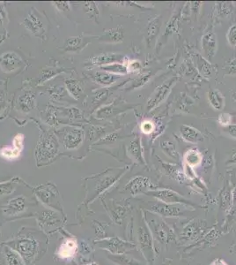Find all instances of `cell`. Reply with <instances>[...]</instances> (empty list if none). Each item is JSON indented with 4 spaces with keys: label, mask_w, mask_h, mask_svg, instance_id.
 <instances>
[{
    "label": "cell",
    "mask_w": 236,
    "mask_h": 265,
    "mask_svg": "<svg viewBox=\"0 0 236 265\" xmlns=\"http://www.w3.org/2000/svg\"><path fill=\"white\" fill-rule=\"evenodd\" d=\"M226 165H236V153L232 155L231 157L226 162Z\"/></svg>",
    "instance_id": "obj_54"
},
{
    "label": "cell",
    "mask_w": 236,
    "mask_h": 265,
    "mask_svg": "<svg viewBox=\"0 0 236 265\" xmlns=\"http://www.w3.org/2000/svg\"><path fill=\"white\" fill-rule=\"evenodd\" d=\"M177 78L172 77L155 88L146 104V110L151 111L158 107L167 97L172 89L173 86L177 83Z\"/></svg>",
    "instance_id": "obj_6"
},
{
    "label": "cell",
    "mask_w": 236,
    "mask_h": 265,
    "mask_svg": "<svg viewBox=\"0 0 236 265\" xmlns=\"http://www.w3.org/2000/svg\"><path fill=\"white\" fill-rule=\"evenodd\" d=\"M127 152L130 156L133 158V160L136 161L138 164L145 165L140 138H134L132 142H130V144L128 145Z\"/></svg>",
    "instance_id": "obj_20"
},
{
    "label": "cell",
    "mask_w": 236,
    "mask_h": 265,
    "mask_svg": "<svg viewBox=\"0 0 236 265\" xmlns=\"http://www.w3.org/2000/svg\"><path fill=\"white\" fill-rule=\"evenodd\" d=\"M20 152L14 147H3L0 149V156L6 160H14L18 158Z\"/></svg>",
    "instance_id": "obj_34"
},
{
    "label": "cell",
    "mask_w": 236,
    "mask_h": 265,
    "mask_svg": "<svg viewBox=\"0 0 236 265\" xmlns=\"http://www.w3.org/2000/svg\"><path fill=\"white\" fill-rule=\"evenodd\" d=\"M145 221L150 229L153 237L158 243L167 245L174 240V233L165 221L159 216L154 214L146 210L145 213Z\"/></svg>",
    "instance_id": "obj_1"
},
{
    "label": "cell",
    "mask_w": 236,
    "mask_h": 265,
    "mask_svg": "<svg viewBox=\"0 0 236 265\" xmlns=\"http://www.w3.org/2000/svg\"><path fill=\"white\" fill-rule=\"evenodd\" d=\"M150 77L151 73H148L146 75H143L140 78L135 80L134 83H132V86L128 88L129 89H133V88H138L142 87V86L145 85V83H148V81L150 80Z\"/></svg>",
    "instance_id": "obj_39"
},
{
    "label": "cell",
    "mask_w": 236,
    "mask_h": 265,
    "mask_svg": "<svg viewBox=\"0 0 236 265\" xmlns=\"http://www.w3.org/2000/svg\"><path fill=\"white\" fill-rule=\"evenodd\" d=\"M189 209L192 210L191 208H188L185 206L179 205V204H168V203L158 201L148 206L146 210L159 217L180 218V217H186V212Z\"/></svg>",
    "instance_id": "obj_5"
},
{
    "label": "cell",
    "mask_w": 236,
    "mask_h": 265,
    "mask_svg": "<svg viewBox=\"0 0 236 265\" xmlns=\"http://www.w3.org/2000/svg\"><path fill=\"white\" fill-rule=\"evenodd\" d=\"M5 106V92L0 90V111L3 110Z\"/></svg>",
    "instance_id": "obj_52"
},
{
    "label": "cell",
    "mask_w": 236,
    "mask_h": 265,
    "mask_svg": "<svg viewBox=\"0 0 236 265\" xmlns=\"http://www.w3.org/2000/svg\"><path fill=\"white\" fill-rule=\"evenodd\" d=\"M125 172V170H123L121 173H108L105 172L104 174H99L98 176H96V194H101L105 192L107 189L111 188L118 178H120L123 173Z\"/></svg>",
    "instance_id": "obj_11"
},
{
    "label": "cell",
    "mask_w": 236,
    "mask_h": 265,
    "mask_svg": "<svg viewBox=\"0 0 236 265\" xmlns=\"http://www.w3.org/2000/svg\"><path fill=\"white\" fill-rule=\"evenodd\" d=\"M5 260L8 265H25L24 259L18 252L14 251L10 247H5Z\"/></svg>",
    "instance_id": "obj_32"
},
{
    "label": "cell",
    "mask_w": 236,
    "mask_h": 265,
    "mask_svg": "<svg viewBox=\"0 0 236 265\" xmlns=\"http://www.w3.org/2000/svg\"><path fill=\"white\" fill-rule=\"evenodd\" d=\"M230 191L229 190H223V192L221 193V202L224 203V205H226L227 203H229V201L231 200V197H230Z\"/></svg>",
    "instance_id": "obj_49"
},
{
    "label": "cell",
    "mask_w": 236,
    "mask_h": 265,
    "mask_svg": "<svg viewBox=\"0 0 236 265\" xmlns=\"http://www.w3.org/2000/svg\"><path fill=\"white\" fill-rule=\"evenodd\" d=\"M14 248L15 251L18 252L20 256H21L24 260L31 262L37 256L39 244L33 238H19L14 243Z\"/></svg>",
    "instance_id": "obj_7"
},
{
    "label": "cell",
    "mask_w": 236,
    "mask_h": 265,
    "mask_svg": "<svg viewBox=\"0 0 236 265\" xmlns=\"http://www.w3.org/2000/svg\"><path fill=\"white\" fill-rule=\"evenodd\" d=\"M118 138H119V134L118 132H112V133H109L108 135H106L105 137L101 138L99 143L100 144H110V143L116 142Z\"/></svg>",
    "instance_id": "obj_42"
},
{
    "label": "cell",
    "mask_w": 236,
    "mask_h": 265,
    "mask_svg": "<svg viewBox=\"0 0 236 265\" xmlns=\"http://www.w3.org/2000/svg\"><path fill=\"white\" fill-rule=\"evenodd\" d=\"M85 7H86V13L89 14L90 18H98L99 10H98V6L95 2H87L85 4Z\"/></svg>",
    "instance_id": "obj_38"
},
{
    "label": "cell",
    "mask_w": 236,
    "mask_h": 265,
    "mask_svg": "<svg viewBox=\"0 0 236 265\" xmlns=\"http://www.w3.org/2000/svg\"><path fill=\"white\" fill-rule=\"evenodd\" d=\"M79 247H78L77 240L70 238L64 240L62 244L60 245L58 255L62 259H71L76 255Z\"/></svg>",
    "instance_id": "obj_18"
},
{
    "label": "cell",
    "mask_w": 236,
    "mask_h": 265,
    "mask_svg": "<svg viewBox=\"0 0 236 265\" xmlns=\"http://www.w3.org/2000/svg\"><path fill=\"white\" fill-rule=\"evenodd\" d=\"M23 142H24V134L23 133H18L13 141V145L14 148H16L19 151H22Z\"/></svg>",
    "instance_id": "obj_45"
},
{
    "label": "cell",
    "mask_w": 236,
    "mask_h": 265,
    "mask_svg": "<svg viewBox=\"0 0 236 265\" xmlns=\"http://www.w3.org/2000/svg\"><path fill=\"white\" fill-rule=\"evenodd\" d=\"M125 57L122 54L118 53H103L100 55L94 56L92 58H89L86 64L90 66H108V65L113 64V63H120V62H124Z\"/></svg>",
    "instance_id": "obj_14"
},
{
    "label": "cell",
    "mask_w": 236,
    "mask_h": 265,
    "mask_svg": "<svg viewBox=\"0 0 236 265\" xmlns=\"http://www.w3.org/2000/svg\"><path fill=\"white\" fill-rule=\"evenodd\" d=\"M161 16H157L153 19L150 22L148 23L146 28V38H147V44H150L154 39L158 36L160 28H161Z\"/></svg>",
    "instance_id": "obj_27"
},
{
    "label": "cell",
    "mask_w": 236,
    "mask_h": 265,
    "mask_svg": "<svg viewBox=\"0 0 236 265\" xmlns=\"http://www.w3.org/2000/svg\"><path fill=\"white\" fill-rule=\"evenodd\" d=\"M100 68L102 71L112 73L115 75H118V76L126 75L129 73L127 65L123 64V63H113V64L108 65V66H100Z\"/></svg>",
    "instance_id": "obj_29"
},
{
    "label": "cell",
    "mask_w": 236,
    "mask_h": 265,
    "mask_svg": "<svg viewBox=\"0 0 236 265\" xmlns=\"http://www.w3.org/2000/svg\"><path fill=\"white\" fill-rule=\"evenodd\" d=\"M207 97H208L210 105H212L214 110H221L224 109L226 99H225V96H223L222 93L218 89L210 90L207 94Z\"/></svg>",
    "instance_id": "obj_26"
},
{
    "label": "cell",
    "mask_w": 236,
    "mask_h": 265,
    "mask_svg": "<svg viewBox=\"0 0 236 265\" xmlns=\"http://www.w3.org/2000/svg\"><path fill=\"white\" fill-rule=\"evenodd\" d=\"M128 72H132V73H136V72H139L141 68H142V65H141L139 61L138 60H133L131 61L129 64L127 65Z\"/></svg>",
    "instance_id": "obj_44"
},
{
    "label": "cell",
    "mask_w": 236,
    "mask_h": 265,
    "mask_svg": "<svg viewBox=\"0 0 236 265\" xmlns=\"http://www.w3.org/2000/svg\"><path fill=\"white\" fill-rule=\"evenodd\" d=\"M204 226L205 222L203 220H193L183 228L181 236L187 241L195 240L196 238L198 237Z\"/></svg>",
    "instance_id": "obj_19"
},
{
    "label": "cell",
    "mask_w": 236,
    "mask_h": 265,
    "mask_svg": "<svg viewBox=\"0 0 236 265\" xmlns=\"http://www.w3.org/2000/svg\"><path fill=\"white\" fill-rule=\"evenodd\" d=\"M201 44L204 55L208 59H212L216 55V52L218 50V40L215 33L213 31L205 33L202 37Z\"/></svg>",
    "instance_id": "obj_17"
},
{
    "label": "cell",
    "mask_w": 236,
    "mask_h": 265,
    "mask_svg": "<svg viewBox=\"0 0 236 265\" xmlns=\"http://www.w3.org/2000/svg\"><path fill=\"white\" fill-rule=\"evenodd\" d=\"M20 110L24 113H28L36 107V94L33 92H27L20 96L17 101Z\"/></svg>",
    "instance_id": "obj_23"
},
{
    "label": "cell",
    "mask_w": 236,
    "mask_h": 265,
    "mask_svg": "<svg viewBox=\"0 0 236 265\" xmlns=\"http://www.w3.org/2000/svg\"><path fill=\"white\" fill-rule=\"evenodd\" d=\"M145 195L149 197H154L156 200L161 202H165L168 204H179L183 205L188 208L194 210L196 208L199 207L197 203L190 201L185 197L179 195L178 193L175 192L172 189L169 188H160V189H152L145 193Z\"/></svg>",
    "instance_id": "obj_3"
},
{
    "label": "cell",
    "mask_w": 236,
    "mask_h": 265,
    "mask_svg": "<svg viewBox=\"0 0 236 265\" xmlns=\"http://www.w3.org/2000/svg\"><path fill=\"white\" fill-rule=\"evenodd\" d=\"M227 39L229 45L232 47L236 46V24L231 26L227 33Z\"/></svg>",
    "instance_id": "obj_40"
},
{
    "label": "cell",
    "mask_w": 236,
    "mask_h": 265,
    "mask_svg": "<svg viewBox=\"0 0 236 265\" xmlns=\"http://www.w3.org/2000/svg\"><path fill=\"white\" fill-rule=\"evenodd\" d=\"M106 95H107L106 90H100V91L96 92V94L94 95V103L102 100Z\"/></svg>",
    "instance_id": "obj_51"
},
{
    "label": "cell",
    "mask_w": 236,
    "mask_h": 265,
    "mask_svg": "<svg viewBox=\"0 0 236 265\" xmlns=\"http://www.w3.org/2000/svg\"><path fill=\"white\" fill-rule=\"evenodd\" d=\"M203 162V155L197 148H191L185 152L184 164L191 166V168L199 166Z\"/></svg>",
    "instance_id": "obj_25"
},
{
    "label": "cell",
    "mask_w": 236,
    "mask_h": 265,
    "mask_svg": "<svg viewBox=\"0 0 236 265\" xmlns=\"http://www.w3.org/2000/svg\"><path fill=\"white\" fill-rule=\"evenodd\" d=\"M62 144L65 150L73 151L81 145L85 133L81 128H67L64 129L61 134Z\"/></svg>",
    "instance_id": "obj_8"
},
{
    "label": "cell",
    "mask_w": 236,
    "mask_h": 265,
    "mask_svg": "<svg viewBox=\"0 0 236 265\" xmlns=\"http://www.w3.org/2000/svg\"><path fill=\"white\" fill-rule=\"evenodd\" d=\"M127 208L125 206L117 205L114 210V217L117 219V221L122 220L124 214H126Z\"/></svg>",
    "instance_id": "obj_43"
},
{
    "label": "cell",
    "mask_w": 236,
    "mask_h": 265,
    "mask_svg": "<svg viewBox=\"0 0 236 265\" xmlns=\"http://www.w3.org/2000/svg\"><path fill=\"white\" fill-rule=\"evenodd\" d=\"M59 73V71L56 69L45 68L41 71V76L39 79V83H45L48 80H50L52 77H54L55 75H57Z\"/></svg>",
    "instance_id": "obj_37"
},
{
    "label": "cell",
    "mask_w": 236,
    "mask_h": 265,
    "mask_svg": "<svg viewBox=\"0 0 236 265\" xmlns=\"http://www.w3.org/2000/svg\"><path fill=\"white\" fill-rule=\"evenodd\" d=\"M100 243H102L104 246L103 248L108 249L113 254L120 255L125 252L131 251L132 249H135L136 246L135 244L128 243L125 241L121 240L120 238L112 237L109 239H104L102 241H100Z\"/></svg>",
    "instance_id": "obj_10"
},
{
    "label": "cell",
    "mask_w": 236,
    "mask_h": 265,
    "mask_svg": "<svg viewBox=\"0 0 236 265\" xmlns=\"http://www.w3.org/2000/svg\"><path fill=\"white\" fill-rule=\"evenodd\" d=\"M53 5H54L59 11H63V12L70 11V8H71L70 3H69V2H65V1H58V2H54Z\"/></svg>",
    "instance_id": "obj_46"
},
{
    "label": "cell",
    "mask_w": 236,
    "mask_h": 265,
    "mask_svg": "<svg viewBox=\"0 0 236 265\" xmlns=\"http://www.w3.org/2000/svg\"><path fill=\"white\" fill-rule=\"evenodd\" d=\"M225 131L227 132L231 137L236 139V124H231L230 126L225 128Z\"/></svg>",
    "instance_id": "obj_50"
},
{
    "label": "cell",
    "mask_w": 236,
    "mask_h": 265,
    "mask_svg": "<svg viewBox=\"0 0 236 265\" xmlns=\"http://www.w3.org/2000/svg\"><path fill=\"white\" fill-rule=\"evenodd\" d=\"M138 243L142 254L145 259L151 264L155 260V246L154 237L151 233L150 229L146 223H143L138 228Z\"/></svg>",
    "instance_id": "obj_4"
},
{
    "label": "cell",
    "mask_w": 236,
    "mask_h": 265,
    "mask_svg": "<svg viewBox=\"0 0 236 265\" xmlns=\"http://www.w3.org/2000/svg\"><path fill=\"white\" fill-rule=\"evenodd\" d=\"M13 191V188H12V182L9 183H3V184H0V193L1 194H9V193Z\"/></svg>",
    "instance_id": "obj_47"
},
{
    "label": "cell",
    "mask_w": 236,
    "mask_h": 265,
    "mask_svg": "<svg viewBox=\"0 0 236 265\" xmlns=\"http://www.w3.org/2000/svg\"><path fill=\"white\" fill-rule=\"evenodd\" d=\"M80 247H81L82 248V254H88V253H90V247L88 246V244L87 243H85V242H82L81 243H80Z\"/></svg>",
    "instance_id": "obj_53"
},
{
    "label": "cell",
    "mask_w": 236,
    "mask_h": 265,
    "mask_svg": "<svg viewBox=\"0 0 236 265\" xmlns=\"http://www.w3.org/2000/svg\"><path fill=\"white\" fill-rule=\"evenodd\" d=\"M35 192L37 197L41 200L43 203H45L50 207L59 208L61 210L60 201L59 200V192L57 188L52 184H46L36 188Z\"/></svg>",
    "instance_id": "obj_9"
},
{
    "label": "cell",
    "mask_w": 236,
    "mask_h": 265,
    "mask_svg": "<svg viewBox=\"0 0 236 265\" xmlns=\"http://www.w3.org/2000/svg\"><path fill=\"white\" fill-rule=\"evenodd\" d=\"M228 68V73L231 75H236V58H234L233 60L229 61L227 65Z\"/></svg>",
    "instance_id": "obj_48"
},
{
    "label": "cell",
    "mask_w": 236,
    "mask_h": 265,
    "mask_svg": "<svg viewBox=\"0 0 236 265\" xmlns=\"http://www.w3.org/2000/svg\"><path fill=\"white\" fill-rule=\"evenodd\" d=\"M0 265H1V264H0Z\"/></svg>",
    "instance_id": "obj_59"
},
{
    "label": "cell",
    "mask_w": 236,
    "mask_h": 265,
    "mask_svg": "<svg viewBox=\"0 0 236 265\" xmlns=\"http://www.w3.org/2000/svg\"><path fill=\"white\" fill-rule=\"evenodd\" d=\"M232 117L233 116L228 112H222V113L218 115V122L221 126H224L226 128V127H228V126L231 125L232 120H233Z\"/></svg>",
    "instance_id": "obj_41"
},
{
    "label": "cell",
    "mask_w": 236,
    "mask_h": 265,
    "mask_svg": "<svg viewBox=\"0 0 236 265\" xmlns=\"http://www.w3.org/2000/svg\"><path fill=\"white\" fill-rule=\"evenodd\" d=\"M98 223V222H97ZM97 223H96L95 222V224H96V229L97 230L98 229V233H97V234L99 235V236H101V235H105V232L103 231V228L101 227V225H100L99 224H97Z\"/></svg>",
    "instance_id": "obj_55"
},
{
    "label": "cell",
    "mask_w": 236,
    "mask_h": 265,
    "mask_svg": "<svg viewBox=\"0 0 236 265\" xmlns=\"http://www.w3.org/2000/svg\"><path fill=\"white\" fill-rule=\"evenodd\" d=\"M90 77L95 83H98L104 87L112 85L113 83H117L118 80L121 79V76L115 75L105 71H96L90 73Z\"/></svg>",
    "instance_id": "obj_22"
},
{
    "label": "cell",
    "mask_w": 236,
    "mask_h": 265,
    "mask_svg": "<svg viewBox=\"0 0 236 265\" xmlns=\"http://www.w3.org/2000/svg\"><path fill=\"white\" fill-rule=\"evenodd\" d=\"M41 219L42 224H45V225H53V224H57L59 222L58 216L56 215L54 212H51L49 210L44 211L41 214Z\"/></svg>",
    "instance_id": "obj_35"
},
{
    "label": "cell",
    "mask_w": 236,
    "mask_h": 265,
    "mask_svg": "<svg viewBox=\"0 0 236 265\" xmlns=\"http://www.w3.org/2000/svg\"><path fill=\"white\" fill-rule=\"evenodd\" d=\"M65 85L68 89L70 95L74 97L75 99H79L84 91V88L81 85V83L78 82L76 80H66L65 81Z\"/></svg>",
    "instance_id": "obj_30"
},
{
    "label": "cell",
    "mask_w": 236,
    "mask_h": 265,
    "mask_svg": "<svg viewBox=\"0 0 236 265\" xmlns=\"http://www.w3.org/2000/svg\"><path fill=\"white\" fill-rule=\"evenodd\" d=\"M180 133L184 141L192 144H197L204 141V135L201 132L188 125H182L180 128Z\"/></svg>",
    "instance_id": "obj_21"
},
{
    "label": "cell",
    "mask_w": 236,
    "mask_h": 265,
    "mask_svg": "<svg viewBox=\"0 0 236 265\" xmlns=\"http://www.w3.org/2000/svg\"><path fill=\"white\" fill-rule=\"evenodd\" d=\"M140 130L141 132H144L145 134H152L156 130V125L153 120L145 119L141 122Z\"/></svg>",
    "instance_id": "obj_36"
},
{
    "label": "cell",
    "mask_w": 236,
    "mask_h": 265,
    "mask_svg": "<svg viewBox=\"0 0 236 265\" xmlns=\"http://www.w3.org/2000/svg\"><path fill=\"white\" fill-rule=\"evenodd\" d=\"M21 64L22 59L13 51L5 52L0 56V67L5 73L13 72L15 69L20 67Z\"/></svg>",
    "instance_id": "obj_15"
},
{
    "label": "cell",
    "mask_w": 236,
    "mask_h": 265,
    "mask_svg": "<svg viewBox=\"0 0 236 265\" xmlns=\"http://www.w3.org/2000/svg\"><path fill=\"white\" fill-rule=\"evenodd\" d=\"M123 38H124L123 28L122 27H117L107 30L104 35L100 37V40L106 43L118 44L123 42Z\"/></svg>",
    "instance_id": "obj_24"
},
{
    "label": "cell",
    "mask_w": 236,
    "mask_h": 265,
    "mask_svg": "<svg viewBox=\"0 0 236 265\" xmlns=\"http://www.w3.org/2000/svg\"><path fill=\"white\" fill-rule=\"evenodd\" d=\"M197 69L199 71L200 73L202 75H204V77H211L212 73H213V66L210 64L207 60L203 58L202 56H197Z\"/></svg>",
    "instance_id": "obj_33"
},
{
    "label": "cell",
    "mask_w": 236,
    "mask_h": 265,
    "mask_svg": "<svg viewBox=\"0 0 236 265\" xmlns=\"http://www.w3.org/2000/svg\"><path fill=\"white\" fill-rule=\"evenodd\" d=\"M226 265V263H225L224 261L221 260V259H217V260L214 261V262L212 263V265Z\"/></svg>",
    "instance_id": "obj_57"
},
{
    "label": "cell",
    "mask_w": 236,
    "mask_h": 265,
    "mask_svg": "<svg viewBox=\"0 0 236 265\" xmlns=\"http://www.w3.org/2000/svg\"><path fill=\"white\" fill-rule=\"evenodd\" d=\"M160 148H161V151H163L164 153L168 156L171 157L172 159H176V160L180 159V155L177 152L176 145L171 140H169V139L163 140L160 143Z\"/></svg>",
    "instance_id": "obj_31"
},
{
    "label": "cell",
    "mask_w": 236,
    "mask_h": 265,
    "mask_svg": "<svg viewBox=\"0 0 236 265\" xmlns=\"http://www.w3.org/2000/svg\"><path fill=\"white\" fill-rule=\"evenodd\" d=\"M59 141L52 132L42 133L36 150L38 165L40 162L41 165H46L50 161L53 160L59 152Z\"/></svg>",
    "instance_id": "obj_2"
},
{
    "label": "cell",
    "mask_w": 236,
    "mask_h": 265,
    "mask_svg": "<svg viewBox=\"0 0 236 265\" xmlns=\"http://www.w3.org/2000/svg\"><path fill=\"white\" fill-rule=\"evenodd\" d=\"M87 44H83L81 37H73L66 39L63 50L66 52H79Z\"/></svg>",
    "instance_id": "obj_28"
},
{
    "label": "cell",
    "mask_w": 236,
    "mask_h": 265,
    "mask_svg": "<svg viewBox=\"0 0 236 265\" xmlns=\"http://www.w3.org/2000/svg\"><path fill=\"white\" fill-rule=\"evenodd\" d=\"M23 25L28 31H30L36 37H42V35L45 33L42 21L34 9L30 11L26 16V18L24 19Z\"/></svg>",
    "instance_id": "obj_13"
},
{
    "label": "cell",
    "mask_w": 236,
    "mask_h": 265,
    "mask_svg": "<svg viewBox=\"0 0 236 265\" xmlns=\"http://www.w3.org/2000/svg\"><path fill=\"white\" fill-rule=\"evenodd\" d=\"M96 265V264H93V265Z\"/></svg>",
    "instance_id": "obj_58"
},
{
    "label": "cell",
    "mask_w": 236,
    "mask_h": 265,
    "mask_svg": "<svg viewBox=\"0 0 236 265\" xmlns=\"http://www.w3.org/2000/svg\"><path fill=\"white\" fill-rule=\"evenodd\" d=\"M5 12H4V9L2 6H0V25L3 24V22L5 20Z\"/></svg>",
    "instance_id": "obj_56"
},
{
    "label": "cell",
    "mask_w": 236,
    "mask_h": 265,
    "mask_svg": "<svg viewBox=\"0 0 236 265\" xmlns=\"http://www.w3.org/2000/svg\"><path fill=\"white\" fill-rule=\"evenodd\" d=\"M26 210V198L22 196L14 197L9 200L8 203L2 208L4 215L14 217L21 214Z\"/></svg>",
    "instance_id": "obj_16"
},
{
    "label": "cell",
    "mask_w": 236,
    "mask_h": 265,
    "mask_svg": "<svg viewBox=\"0 0 236 265\" xmlns=\"http://www.w3.org/2000/svg\"><path fill=\"white\" fill-rule=\"evenodd\" d=\"M154 185L150 179L144 176H136L128 182L125 190H129L132 195L137 196L138 194H145L147 191L154 189Z\"/></svg>",
    "instance_id": "obj_12"
}]
</instances>
